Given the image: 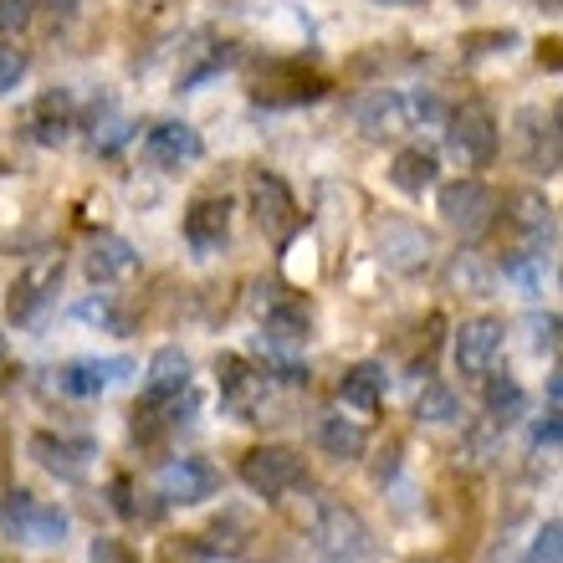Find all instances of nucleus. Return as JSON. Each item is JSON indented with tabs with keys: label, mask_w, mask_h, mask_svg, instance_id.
I'll list each match as a JSON object with an SVG mask.
<instances>
[{
	"label": "nucleus",
	"mask_w": 563,
	"mask_h": 563,
	"mask_svg": "<svg viewBox=\"0 0 563 563\" xmlns=\"http://www.w3.org/2000/svg\"><path fill=\"white\" fill-rule=\"evenodd\" d=\"M507 343V323L503 318H492V312H482V318H466V323L456 328V369L472 374V379H482V374L497 369V354H503Z\"/></svg>",
	"instance_id": "nucleus-12"
},
{
	"label": "nucleus",
	"mask_w": 563,
	"mask_h": 563,
	"mask_svg": "<svg viewBox=\"0 0 563 563\" xmlns=\"http://www.w3.org/2000/svg\"><path fill=\"white\" fill-rule=\"evenodd\" d=\"M416 420H426V426H456V420H461V400L445 385H435V379H430V385L420 389V400H416Z\"/></svg>",
	"instance_id": "nucleus-28"
},
{
	"label": "nucleus",
	"mask_w": 563,
	"mask_h": 563,
	"mask_svg": "<svg viewBox=\"0 0 563 563\" xmlns=\"http://www.w3.org/2000/svg\"><path fill=\"white\" fill-rule=\"evenodd\" d=\"M108 497H113V512H119V518H139V507L129 503V497H134V487H129V476H119V482L108 487Z\"/></svg>",
	"instance_id": "nucleus-36"
},
{
	"label": "nucleus",
	"mask_w": 563,
	"mask_h": 563,
	"mask_svg": "<svg viewBox=\"0 0 563 563\" xmlns=\"http://www.w3.org/2000/svg\"><path fill=\"white\" fill-rule=\"evenodd\" d=\"M451 277L472 282L476 292H492V272H482V267H476V256H472V252H461V256H456V267H451Z\"/></svg>",
	"instance_id": "nucleus-33"
},
{
	"label": "nucleus",
	"mask_w": 563,
	"mask_h": 563,
	"mask_svg": "<svg viewBox=\"0 0 563 563\" xmlns=\"http://www.w3.org/2000/svg\"><path fill=\"white\" fill-rule=\"evenodd\" d=\"M374 5H420V0H374Z\"/></svg>",
	"instance_id": "nucleus-40"
},
{
	"label": "nucleus",
	"mask_w": 563,
	"mask_h": 563,
	"mask_svg": "<svg viewBox=\"0 0 563 563\" xmlns=\"http://www.w3.org/2000/svg\"><path fill=\"white\" fill-rule=\"evenodd\" d=\"M0 358H5V339H0Z\"/></svg>",
	"instance_id": "nucleus-43"
},
{
	"label": "nucleus",
	"mask_w": 563,
	"mask_h": 563,
	"mask_svg": "<svg viewBox=\"0 0 563 563\" xmlns=\"http://www.w3.org/2000/svg\"><path fill=\"white\" fill-rule=\"evenodd\" d=\"M389 179H395V190L405 195H426L435 179H441V159H435V148L426 144H410L395 154V164H389Z\"/></svg>",
	"instance_id": "nucleus-24"
},
{
	"label": "nucleus",
	"mask_w": 563,
	"mask_h": 563,
	"mask_svg": "<svg viewBox=\"0 0 563 563\" xmlns=\"http://www.w3.org/2000/svg\"><path fill=\"white\" fill-rule=\"evenodd\" d=\"M354 119L369 139H400V134H410V129L441 123L445 108H441V98L426 88H374L369 98L354 103Z\"/></svg>",
	"instance_id": "nucleus-1"
},
{
	"label": "nucleus",
	"mask_w": 563,
	"mask_h": 563,
	"mask_svg": "<svg viewBox=\"0 0 563 563\" xmlns=\"http://www.w3.org/2000/svg\"><path fill=\"white\" fill-rule=\"evenodd\" d=\"M231 236V200L225 195H200L185 210V241L195 256H216Z\"/></svg>",
	"instance_id": "nucleus-18"
},
{
	"label": "nucleus",
	"mask_w": 563,
	"mask_h": 563,
	"mask_svg": "<svg viewBox=\"0 0 563 563\" xmlns=\"http://www.w3.org/2000/svg\"><path fill=\"white\" fill-rule=\"evenodd\" d=\"M236 472L262 503H282V497L302 482V456H297L292 445H252V451L241 456Z\"/></svg>",
	"instance_id": "nucleus-8"
},
{
	"label": "nucleus",
	"mask_w": 563,
	"mask_h": 563,
	"mask_svg": "<svg viewBox=\"0 0 563 563\" xmlns=\"http://www.w3.org/2000/svg\"><path fill=\"white\" fill-rule=\"evenodd\" d=\"M533 5H543V11H559L563 0H533Z\"/></svg>",
	"instance_id": "nucleus-41"
},
{
	"label": "nucleus",
	"mask_w": 563,
	"mask_h": 563,
	"mask_svg": "<svg viewBox=\"0 0 563 563\" xmlns=\"http://www.w3.org/2000/svg\"><path fill=\"white\" fill-rule=\"evenodd\" d=\"M190 379H195L190 354L169 343V349H159V354L148 358L144 389H139V405H169V400H179V395L190 389Z\"/></svg>",
	"instance_id": "nucleus-19"
},
{
	"label": "nucleus",
	"mask_w": 563,
	"mask_h": 563,
	"mask_svg": "<svg viewBox=\"0 0 563 563\" xmlns=\"http://www.w3.org/2000/svg\"><path fill=\"white\" fill-rule=\"evenodd\" d=\"M559 389H563L559 374H549V410H559Z\"/></svg>",
	"instance_id": "nucleus-39"
},
{
	"label": "nucleus",
	"mask_w": 563,
	"mask_h": 563,
	"mask_svg": "<svg viewBox=\"0 0 563 563\" xmlns=\"http://www.w3.org/2000/svg\"><path fill=\"white\" fill-rule=\"evenodd\" d=\"M73 318L77 323H88V328H103V333H123V328H129V318H123V308H119V297L113 292L82 297V302L73 308Z\"/></svg>",
	"instance_id": "nucleus-27"
},
{
	"label": "nucleus",
	"mask_w": 563,
	"mask_h": 563,
	"mask_svg": "<svg viewBox=\"0 0 563 563\" xmlns=\"http://www.w3.org/2000/svg\"><path fill=\"white\" fill-rule=\"evenodd\" d=\"M129 374H134L129 358H73V364L57 369V389L67 400H98V395H108Z\"/></svg>",
	"instance_id": "nucleus-15"
},
{
	"label": "nucleus",
	"mask_w": 563,
	"mask_h": 563,
	"mask_svg": "<svg viewBox=\"0 0 563 563\" xmlns=\"http://www.w3.org/2000/svg\"><path fill=\"white\" fill-rule=\"evenodd\" d=\"M328 98V77L318 73H297V67H272L267 77H256L252 103L262 108H297V103H318Z\"/></svg>",
	"instance_id": "nucleus-17"
},
{
	"label": "nucleus",
	"mask_w": 563,
	"mask_h": 563,
	"mask_svg": "<svg viewBox=\"0 0 563 563\" xmlns=\"http://www.w3.org/2000/svg\"><path fill=\"white\" fill-rule=\"evenodd\" d=\"M31 15H36V0H0V36L31 26Z\"/></svg>",
	"instance_id": "nucleus-31"
},
{
	"label": "nucleus",
	"mask_w": 563,
	"mask_h": 563,
	"mask_svg": "<svg viewBox=\"0 0 563 563\" xmlns=\"http://www.w3.org/2000/svg\"><path fill=\"white\" fill-rule=\"evenodd\" d=\"M88 563H139V559H134V549H129L123 538H92Z\"/></svg>",
	"instance_id": "nucleus-32"
},
{
	"label": "nucleus",
	"mask_w": 563,
	"mask_h": 563,
	"mask_svg": "<svg viewBox=\"0 0 563 563\" xmlns=\"http://www.w3.org/2000/svg\"><path fill=\"white\" fill-rule=\"evenodd\" d=\"M369 559V538L364 522L343 507H328L323 522L312 528V563H364Z\"/></svg>",
	"instance_id": "nucleus-11"
},
{
	"label": "nucleus",
	"mask_w": 563,
	"mask_h": 563,
	"mask_svg": "<svg viewBox=\"0 0 563 563\" xmlns=\"http://www.w3.org/2000/svg\"><path fill=\"white\" fill-rule=\"evenodd\" d=\"M21 129H26L31 144H42V148L67 144V139H73V129H77V103H73V92H67V88H46L42 98L26 108Z\"/></svg>",
	"instance_id": "nucleus-14"
},
{
	"label": "nucleus",
	"mask_w": 563,
	"mask_h": 563,
	"mask_svg": "<svg viewBox=\"0 0 563 563\" xmlns=\"http://www.w3.org/2000/svg\"><path fill=\"white\" fill-rule=\"evenodd\" d=\"M26 67H31V57L21 52V46H5L0 42V92H11L21 77H26Z\"/></svg>",
	"instance_id": "nucleus-30"
},
{
	"label": "nucleus",
	"mask_w": 563,
	"mask_h": 563,
	"mask_svg": "<svg viewBox=\"0 0 563 563\" xmlns=\"http://www.w3.org/2000/svg\"><path fill=\"white\" fill-rule=\"evenodd\" d=\"M200 154H206V139L185 119H164L144 134V159L154 169H179V164H195Z\"/></svg>",
	"instance_id": "nucleus-16"
},
{
	"label": "nucleus",
	"mask_w": 563,
	"mask_h": 563,
	"mask_svg": "<svg viewBox=\"0 0 563 563\" xmlns=\"http://www.w3.org/2000/svg\"><path fill=\"white\" fill-rule=\"evenodd\" d=\"M410 563H435V559H410Z\"/></svg>",
	"instance_id": "nucleus-42"
},
{
	"label": "nucleus",
	"mask_w": 563,
	"mask_h": 563,
	"mask_svg": "<svg viewBox=\"0 0 563 563\" xmlns=\"http://www.w3.org/2000/svg\"><path fill=\"white\" fill-rule=\"evenodd\" d=\"M262 333H267L272 343H308L312 339V308L302 297H267Z\"/></svg>",
	"instance_id": "nucleus-22"
},
{
	"label": "nucleus",
	"mask_w": 563,
	"mask_h": 563,
	"mask_svg": "<svg viewBox=\"0 0 563 563\" xmlns=\"http://www.w3.org/2000/svg\"><path fill=\"white\" fill-rule=\"evenodd\" d=\"M216 385H221L225 416H236V420H262V410L272 400V374L241 354L216 358Z\"/></svg>",
	"instance_id": "nucleus-6"
},
{
	"label": "nucleus",
	"mask_w": 563,
	"mask_h": 563,
	"mask_svg": "<svg viewBox=\"0 0 563 563\" xmlns=\"http://www.w3.org/2000/svg\"><path fill=\"white\" fill-rule=\"evenodd\" d=\"M225 476L216 461L206 456H169L159 466V497L164 503H179V507H200L210 497H221Z\"/></svg>",
	"instance_id": "nucleus-10"
},
{
	"label": "nucleus",
	"mask_w": 563,
	"mask_h": 563,
	"mask_svg": "<svg viewBox=\"0 0 563 563\" xmlns=\"http://www.w3.org/2000/svg\"><path fill=\"white\" fill-rule=\"evenodd\" d=\"M435 256V236L416 221H385L379 225V262L400 277H420Z\"/></svg>",
	"instance_id": "nucleus-13"
},
{
	"label": "nucleus",
	"mask_w": 563,
	"mask_h": 563,
	"mask_svg": "<svg viewBox=\"0 0 563 563\" xmlns=\"http://www.w3.org/2000/svg\"><path fill=\"white\" fill-rule=\"evenodd\" d=\"M533 349H559V312H538L533 318Z\"/></svg>",
	"instance_id": "nucleus-34"
},
{
	"label": "nucleus",
	"mask_w": 563,
	"mask_h": 563,
	"mask_svg": "<svg viewBox=\"0 0 563 563\" xmlns=\"http://www.w3.org/2000/svg\"><path fill=\"white\" fill-rule=\"evenodd\" d=\"M385 389H389L385 364L364 358V364H354V369H343V379H339V400L349 405V410H364V416H374V410L385 405Z\"/></svg>",
	"instance_id": "nucleus-23"
},
{
	"label": "nucleus",
	"mask_w": 563,
	"mask_h": 563,
	"mask_svg": "<svg viewBox=\"0 0 563 563\" xmlns=\"http://www.w3.org/2000/svg\"><path fill=\"white\" fill-rule=\"evenodd\" d=\"M134 267H139V252L123 236H92L88 252H82V272H88V282H98V287L134 277Z\"/></svg>",
	"instance_id": "nucleus-21"
},
{
	"label": "nucleus",
	"mask_w": 563,
	"mask_h": 563,
	"mask_svg": "<svg viewBox=\"0 0 563 563\" xmlns=\"http://www.w3.org/2000/svg\"><path fill=\"white\" fill-rule=\"evenodd\" d=\"M252 216H256V225H262V236H267L277 252L297 236V225H302L292 185L282 175H272V169H256L252 175Z\"/></svg>",
	"instance_id": "nucleus-7"
},
{
	"label": "nucleus",
	"mask_w": 563,
	"mask_h": 563,
	"mask_svg": "<svg viewBox=\"0 0 563 563\" xmlns=\"http://www.w3.org/2000/svg\"><path fill=\"white\" fill-rule=\"evenodd\" d=\"M533 451H559V410H549L533 426Z\"/></svg>",
	"instance_id": "nucleus-35"
},
{
	"label": "nucleus",
	"mask_w": 563,
	"mask_h": 563,
	"mask_svg": "<svg viewBox=\"0 0 563 563\" xmlns=\"http://www.w3.org/2000/svg\"><path fill=\"white\" fill-rule=\"evenodd\" d=\"M497 206H503V195L476 175L451 179V185H441V195H435L441 221L451 225V231H461V236H482V231L497 221Z\"/></svg>",
	"instance_id": "nucleus-4"
},
{
	"label": "nucleus",
	"mask_w": 563,
	"mask_h": 563,
	"mask_svg": "<svg viewBox=\"0 0 563 563\" xmlns=\"http://www.w3.org/2000/svg\"><path fill=\"white\" fill-rule=\"evenodd\" d=\"M62 272H67V256H62L57 246H52V252H36L26 267H21V277H15L11 297H5V312H11L15 328H31L46 308H52V302H57Z\"/></svg>",
	"instance_id": "nucleus-3"
},
{
	"label": "nucleus",
	"mask_w": 563,
	"mask_h": 563,
	"mask_svg": "<svg viewBox=\"0 0 563 563\" xmlns=\"http://www.w3.org/2000/svg\"><path fill=\"white\" fill-rule=\"evenodd\" d=\"M36 5H46L52 15H62V21H67V15H77V5H82V0H36Z\"/></svg>",
	"instance_id": "nucleus-37"
},
{
	"label": "nucleus",
	"mask_w": 563,
	"mask_h": 563,
	"mask_svg": "<svg viewBox=\"0 0 563 563\" xmlns=\"http://www.w3.org/2000/svg\"><path fill=\"white\" fill-rule=\"evenodd\" d=\"M67 528H73V518H67L57 503H42V497H31V492H11V497L0 503V533L11 538V543L57 549L62 538H67Z\"/></svg>",
	"instance_id": "nucleus-2"
},
{
	"label": "nucleus",
	"mask_w": 563,
	"mask_h": 563,
	"mask_svg": "<svg viewBox=\"0 0 563 563\" xmlns=\"http://www.w3.org/2000/svg\"><path fill=\"white\" fill-rule=\"evenodd\" d=\"M553 46H559V42H543V52H538V57H543V67H559V52H553Z\"/></svg>",
	"instance_id": "nucleus-38"
},
{
	"label": "nucleus",
	"mask_w": 563,
	"mask_h": 563,
	"mask_svg": "<svg viewBox=\"0 0 563 563\" xmlns=\"http://www.w3.org/2000/svg\"><path fill=\"white\" fill-rule=\"evenodd\" d=\"M487 379V389H482V405H487V420H497V426H512V420H522V410H528V395H522V385L512 379V374H482Z\"/></svg>",
	"instance_id": "nucleus-25"
},
{
	"label": "nucleus",
	"mask_w": 563,
	"mask_h": 563,
	"mask_svg": "<svg viewBox=\"0 0 563 563\" xmlns=\"http://www.w3.org/2000/svg\"><path fill=\"white\" fill-rule=\"evenodd\" d=\"M318 445H323V456H333V461H358L369 451V430L358 426V420L328 416L323 426H318Z\"/></svg>",
	"instance_id": "nucleus-26"
},
{
	"label": "nucleus",
	"mask_w": 563,
	"mask_h": 563,
	"mask_svg": "<svg viewBox=\"0 0 563 563\" xmlns=\"http://www.w3.org/2000/svg\"><path fill=\"white\" fill-rule=\"evenodd\" d=\"M445 148L456 154L466 169H487L503 148V129L492 119L487 103H466L456 113H445Z\"/></svg>",
	"instance_id": "nucleus-5"
},
{
	"label": "nucleus",
	"mask_w": 563,
	"mask_h": 563,
	"mask_svg": "<svg viewBox=\"0 0 563 563\" xmlns=\"http://www.w3.org/2000/svg\"><path fill=\"white\" fill-rule=\"evenodd\" d=\"M26 451L57 482H88L92 461H98V441L92 435H62V430H36L26 441Z\"/></svg>",
	"instance_id": "nucleus-9"
},
{
	"label": "nucleus",
	"mask_w": 563,
	"mask_h": 563,
	"mask_svg": "<svg viewBox=\"0 0 563 563\" xmlns=\"http://www.w3.org/2000/svg\"><path fill=\"white\" fill-rule=\"evenodd\" d=\"M528 563H563V522L549 518V528L533 538V549H528Z\"/></svg>",
	"instance_id": "nucleus-29"
},
{
	"label": "nucleus",
	"mask_w": 563,
	"mask_h": 563,
	"mask_svg": "<svg viewBox=\"0 0 563 563\" xmlns=\"http://www.w3.org/2000/svg\"><path fill=\"white\" fill-rule=\"evenodd\" d=\"M507 206H512V225L528 236V246L553 256V246H559V216H553L549 200H543V195H533V190H518Z\"/></svg>",
	"instance_id": "nucleus-20"
}]
</instances>
